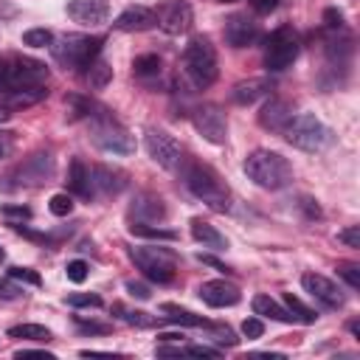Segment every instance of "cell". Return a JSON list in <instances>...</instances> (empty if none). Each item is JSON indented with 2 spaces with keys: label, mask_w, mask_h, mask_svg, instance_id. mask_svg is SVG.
<instances>
[{
  "label": "cell",
  "mask_w": 360,
  "mask_h": 360,
  "mask_svg": "<svg viewBox=\"0 0 360 360\" xmlns=\"http://www.w3.org/2000/svg\"><path fill=\"white\" fill-rule=\"evenodd\" d=\"M242 169H245V174L259 188H267V191H278V188H284V186L292 183V166H290V160L281 152H273V149H253L245 158Z\"/></svg>",
  "instance_id": "cell-1"
},
{
  "label": "cell",
  "mask_w": 360,
  "mask_h": 360,
  "mask_svg": "<svg viewBox=\"0 0 360 360\" xmlns=\"http://www.w3.org/2000/svg\"><path fill=\"white\" fill-rule=\"evenodd\" d=\"M180 172H183L186 188H188L197 200H202L208 208L222 211V214L231 208V191H228L225 180H222L211 166L191 160V163H186V166L180 163Z\"/></svg>",
  "instance_id": "cell-2"
},
{
  "label": "cell",
  "mask_w": 360,
  "mask_h": 360,
  "mask_svg": "<svg viewBox=\"0 0 360 360\" xmlns=\"http://www.w3.org/2000/svg\"><path fill=\"white\" fill-rule=\"evenodd\" d=\"M183 73L194 87H211L217 82V51L208 37H194L183 51Z\"/></svg>",
  "instance_id": "cell-3"
},
{
  "label": "cell",
  "mask_w": 360,
  "mask_h": 360,
  "mask_svg": "<svg viewBox=\"0 0 360 360\" xmlns=\"http://www.w3.org/2000/svg\"><path fill=\"white\" fill-rule=\"evenodd\" d=\"M90 138L98 149H104L110 155H132L135 152V138L129 135V129L121 127L107 112H96L90 118Z\"/></svg>",
  "instance_id": "cell-4"
},
{
  "label": "cell",
  "mask_w": 360,
  "mask_h": 360,
  "mask_svg": "<svg viewBox=\"0 0 360 360\" xmlns=\"http://www.w3.org/2000/svg\"><path fill=\"white\" fill-rule=\"evenodd\" d=\"M284 135H287V141H290L295 149H301V152H321V149L332 141L329 127H326L318 115H312V112L292 115V121L287 124Z\"/></svg>",
  "instance_id": "cell-5"
},
{
  "label": "cell",
  "mask_w": 360,
  "mask_h": 360,
  "mask_svg": "<svg viewBox=\"0 0 360 360\" xmlns=\"http://www.w3.org/2000/svg\"><path fill=\"white\" fill-rule=\"evenodd\" d=\"M51 51L65 68H87L101 53V37L87 34H65L59 42H51Z\"/></svg>",
  "instance_id": "cell-6"
},
{
  "label": "cell",
  "mask_w": 360,
  "mask_h": 360,
  "mask_svg": "<svg viewBox=\"0 0 360 360\" xmlns=\"http://www.w3.org/2000/svg\"><path fill=\"white\" fill-rule=\"evenodd\" d=\"M129 259L135 262V267H138L149 281L169 284V281L174 278L177 259H174V253H169V250H163V248H132V250H129Z\"/></svg>",
  "instance_id": "cell-7"
},
{
  "label": "cell",
  "mask_w": 360,
  "mask_h": 360,
  "mask_svg": "<svg viewBox=\"0 0 360 360\" xmlns=\"http://www.w3.org/2000/svg\"><path fill=\"white\" fill-rule=\"evenodd\" d=\"M298 56V37L290 25H278L264 42V68L270 73L287 70Z\"/></svg>",
  "instance_id": "cell-8"
},
{
  "label": "cell",
  "mask_w": 360,
  "mask_h": 360,
  "mask_svg": "<svg viewBox=\"0 0 360 360\" xmlns=\"http://www.w3.org/2000/svg\"><path fill=\"white\" fill-rule=\"evenodd\" d=\"M143 146L149 152V158L163 166L166 172H177L180 163H183V149L180 143L174 141V135H169L166 129H158V127H149L146 135H143Z\"/></svg>",
  "instance_id": "cell-9"
},
{
  "label": "cell",
  "mask_w": 360,
  "mask_h": 360,
  "mask_svg": "<svg viewBox=\"0 0 360 360\" xmlns=\"http://www.w3.org/2000/svg\"><path fill=\"white\" fill-rule=\"evenodd\" d=\"M191 124L214 146H222L228 141V118H225V112L217 104H200V107H194Z\"/></svg>",
  "instance_id": "cell-10"
},
{
  "label": "cell",
  "mask_w": 360,
  "mask_h": 360,
  "mask_svg": "<svg viewBox=\"0 0 360 360\" xmlns=\"http://www.w3.org/2000/svg\"><path fill=\"white\" fill-rule=\"evenodd\" d=\"M194 22V11L186 0H166L158 11H155V25L172 37H180L191 28Z\"/></svg>",
  "instance_id": "cell-11"
},
{
  "label": "cell",
  "mask_w": 360,
  "mask_h": 360,
  "mask_svg": "<svg viewBox=\"0 0 360 360\" xmlns=\"http://www.w3.org/2000/svg\"><path fill=\"white\" fill-rule=\"evenodd\" d=\"M301 284H304V290H307L315 301H321L326 309H340V307L346 304L343 290H340L332 278H326V276H321V273H304V276H301Z\"/></svg>",
  "instance_id": "cell-12"
},
{
  "label": "cell",
  "mask_w": 360,
  "mask_h": 360,
  "mask_svg": "<svg viewBox=\"0 0 360 360\" xmlns=\"http://www.w3.org/2000/svg\"><path fill=\"white\" fill-rule=\"evenodd\" d=\"M259 37H262L259 22L250 20L248 14H233V17H228V22H225V42H228L231 48H250Z\"/></svg>",
  "instance_id": "cell-13"
},
{
  "label": "cell",
  "mask_w": 360,
  "mask_h": 360,
  "mask_svg": "<svg viewBox=\"0 0 360 360\" xmlns=\"http://www.w3.org/2000/svg\"><path fill=\"white\" fill-rule=\"evenodd\" d=\"M90 186H93V197H115L118 191L127 188V172L115 166H93Z\"/></svg>",
  "instance_id": "cell-14"
},
{
  "label": "cell",
  "mask_w": 360,
  "mask_h": 360,
  "mask_svg": "<svg viewBox=\"0 0 360 360\" xmlns=\"http://www.w3.org/2000/svg\"><path fill=\"white\" fill-rule=\"evenodd\" d=\"M197 295L208 304V307H233L239 304L242 292L233 281H225V278H211V281H202Z\"/></svg>",
  "instance_id": "cell-15"
},
{
  "label": "cell",
  "mask_w": 360,
  "mask_h": 360,
  "mask_svg": "<svg viewBox=\"0 0 360 360\" xmlns=\"http://www.w3.org/2000/svg\"><path fill=\"white\" fill-rule=\"evenodd\" d=\"M110 14V0H70L68 17L79 25H101Z\"/></svg>",
  "instance_id": "cell-16"
},
{
  "label": "cell",
  "mask_w": 360,
  "mask_h": 360,
  "mask_svg": "<svg viewBox=\"0 0 360 360\" xmlns=\"http://www.w3.org/2000/svg\"><path fill=\"white\" fill-rule=\"evenodd\" d=\"M290 121H292V104L287 98H270L259 112V124L270 132H284Z\"/></svg>",
  "instance_id": "cell-17"
},
{
  "label": "cell",
  "mask_w": 360,
  "mask_h": 360,
  "mask_svg": "<svg viewBox=\"0 0 360 360\" xmlns=\"http://www.w3.org/2000/svg\"><path fill=\"white\" fill-rule=\"evenodd\" d=\"M112 25L118 31H146L155 25V11L149 6H127Z\"/></svg>",
  "instance_id": "cell-18"
},
{
  "label": "cell",
  "mask_w": 360,
  "mask_h": 360,
  "mask_svg": "<svg viewBox=\"0 0 360 360\" xmlns=\"http://www.w3.org/2000/svg\"><path fill=\"white\" fill-rule=\"evenodd\" d=\"M129 217L132 222H158V219H166V205L158 194H138L132 208H129Z\"/></svg>",
  "instance_id": "cell-19"
},
{
  "label": "cell",
  "mask_w": 360,
  "mask_h": 360,
  "mask_svg": "<svg viewBox=\"0 0 360 360\" xmlns=\"http://www.w3.org/2000/svg\"><path fill=\"white\" fill-rule=\"evenodd\" d=\"M270 90H273V82L264 79V76H256V79L239 82V84L231 90V98H233L236 104H253V101L270 96Z\"/></svg>",
  "instance_id": "cell-20"
},
{
  "label": "cell",
  "mask_w": 360,
  "mask_h": 360,
  "mask_svg": "<svg viewBox=\"0 0 360 360\" xmlns=\"http://www.w3.org/2000/svg\"><path fill=\"white\" fill-rule=\"evenodd\" d=\"M68 188H70L76 197H84V200H90V197H93L90 169L84 166V160H82V158H73V160H70V169H68Z\"/></svg>",
  "instance_id": "cell-21"
},
{
  "label": "cell",
  "mask_w": 360,
  "mask_h": 360,
  "mask_svg": "<svg viewBox=\"0 0 360 360\" xmlns=\"http://www.w3.org/2000/svg\"><path fill=\"white\" fill-rule=\"evenodd\" d=\"M191 236H194L197 242H202L205 248H214V250H225V248H228V239L217 231V225H211V222H205V219H200V217L191 219Z\"/></svg>",
  "instance_id": "cell-22"
},
{
  "label": "cell",
  "mask_w": 360,
  "mask_h": 360,
  "mask_svg": "<svg viewBox=\"0 0 360 360\" xmlns=\"http://www.w3.org/2000/svg\"><path fill=\"white\" fill-rule=\"evenodd\" d=\"M250 307H253L256 315H264V318H270V321H281V323H292V315L287 312V307H281L278 301H273L267 292L253 295Z\"/></svg>",
  "instance_id": "cell-23"
},
{
  "label": "cell",
  "mask_w": 360,
  "mask_h": 360,
  "mask_svg": "<svg viewBox=\"0 0 360 360\" xmlns=\"http://www.w3.org/2000/svg\"><path fill=\"white\" fill-rule=\"evenodd\" d=\"M160 309L166 312V318L172 323H180V326H208V321L202 315H194L191 309H183L177 304H160Z\"/></svg>",
  "instance_id": "cell-24"
},
{
  "label": "cell",
  "mask_w": 360,
  "mask_h": 360,
  "mask_svg": "<svg viewBox=\"0 0 360 360\" xmlns=\"http://www.w3.org/2000/svg\"><path fill=\"white\" fill-rule=\"evenodd\" d=\"M84 79L90 82V87H96V90H101V87H107L110 84V79H112V68L104 62V59H93L90 65H87V70H84Z\"/></svg>",
  "instance_id": "cell-25"
},
{
  "label": "cell",
  "mask_w": 360,
  "mask_h": 360,
  "mask_svg": "<svg viewBox=\"0 0 360 360\" xmlns=\"http://www.w3.org/2000/svg\"><path fill=\"white\" fill-rule=\"evenodd\" d=\"M129 233L132 236H141V239H155V242H174L177 233L169 231V228H155V225H146V222H132L129 225Z\"/></svg>",
  "instance_id": "cell-26"
},
{
  "label": "cell",
  "mask_w": 360,
  "mask_h": 360,
  "mask_svg": "<svg viewBox=\"0 0 360 360\" xmlns=\"http://www.w3.org/2000/svg\"><path fill=\"white\" fill-rule=\"evenodd\" d=\"M8 338H20V340H34V343H48L51 332L42 323H20L8 329Z\"/></svg>",
  "instance_id": "cell-27"
},
{
  "label": "cell",
  "mask_w": 360,
  "mask_h": 360,
  "mask_svg": "<svg viewBox=\"0 0 360 360\" xmlns=\"http://www.w3.org/2000/svg\"><path fill=\"white\" fill-rule=\"evenodd\" d=\"M284 307H287V312L292 315V321H301V323H315L318 321V312L315 309H309L301 298H295L292 292H284Z\"/></svg>",
  "instance_id": "cell-28"
},
{
  "label": "cell",
  "mask_w": 360,
  "mask_h": 360,
  "mask_svg": "<svg viewBox=\"0 0 360 360\" xmlns=\"http://www.w3.org/2000/svg\"><path fill=\"white\" fill-rule=\"evenodd\" d=\"M65 107H68V115L73 118V121H79V118H93L96 112V104L90 101V98H84V96H76V93H70V96H65Z\"/></svg>",
  "instance_id": "cell-29"
},
{
  "label": "cell",
  "mask_w": 360,
  "mask_h": 360,
  "mask_svg": "<svg viewBox=\"0 0 360 360\" xmlns=\"http://www.w3.org/2000/svg\"><path fill=\"white\" fill-rule=\"evenodd\" d=\"M112 312L124 321V323H132V326H155V318L143 309H129L124 304H112Z\"/></svg>",
  "instance_id": "cell-30"
},
{
  "label": "cell",
  "mask_w": 360,
  "mask_h": 360,
  "mask_svg": "<svg viewBox=\"0 0 360 360\" xmlns=\"http://www.w3.org/2000/svg\"><path fill=\"white\" fill-rule=\"evenodd\" d=\"M135 76H158L160 73V56L158 53H141L132 62Z\"/></svg>",
  "instance_id": "cell-31"
},
{
  "label": "cell",
  "mask_w": 360,
  "mask_h": 360,
  "mask_svg": "<svg viewBox=\"0 0 360 360\" xmlns=\"http://www.w3.org/2000/svg\"><path fill=\"white\" fill-rule=\"evenodd\" d=\"M53 42V31L51 28H28L22 34V45L28 48H48Z\"/></svg>",
  "instance_id": "cell-32"
},
{
  "label": "cell",
  "mask_w": 360,
  "mask_h": 360,
  "mask_svg": "<svg viewBox=\"0 0 360 360\" xmlns=\"http://www.w3.org/2000/svg\"><path fill=\"white\" fill-rule=\"evenodd\" d=\"M48 208L53 217H68L73 211V200H70V194H53L48 200Z\"/></svg>",
  "instance_id": "cell-33"
},
{
  "label": "cell",
  "mask_w": 360,
  "mask_h": 360,
  "mask_svg": "<svg viewBox=\"0 0 360 360\" xmlns=\"http://www.w3.org/2000/svg\"><path fill=\"white\" fill-rule=\"evenodd\" d=\"M87 273H90V267H87L84 259H73V262L65 264V276H68L73 284H82V281L87 278Z\"/></svg>",
  "instance_id": "cell-34"
},
{
  "label": "cell",
  "mask_w": 360,
  "mask_h": 360,
  "mask_svg": "<svg viewBox=\"0 0 360 360\" xmlns=\"http://www.w3.org/2000/svg\"><path fill=\"white\" fill-rule=\"evenodd\" d=\"M338 276H340L352 290H360V267H357V264L340 262V264H338Z\"/></svg>",
  "instance_id": "cell-35"
},
{
  "label": "cell",
  "mask_w": 360,
  "mask_h": 360,
  "mask_svg": "<svg viewBox=\"0 0 360 360\" xmlns=\"http://www.w3.org/2000/svg\"><path fill=\"white\" fill-rule=\"evenodd\" d=\"M8 276L17 278V281H22V284H31V287H39V284H42L39 273L31 270V267H8Z\"/></svg>",
  "instance_id": "cell-36"
},
{
  "label": "cell",
  "mask_w": 360,
  "mask_h": 360,
  "mask_svg": "<svg viewBox=\"0 0 360 360\" xmlns=\"http://www.w3.org/2000/svg\"><path fill=\"white\" fill-rule=\"evenodd\" d=\"M68 304L70 307H101L104 301L98 292H73V295H68Z\"/></svg>",
  "instance_id": "cell-37"
},
{
  "label": "cell",
  "mask_w": 360,
  "mask_h": 360,
  "mask_svg": "<svg viewBox=\"0 0 360 360\" xmlns=\"http://www.w3.org/2000/svg\"><path fill=\"white\" fill-rule=\"evenodd\" d=\"M20 295H22V290L17 287V278H11V276L0 278V298H3V301H14V298H20Z\"/></svg>",
  "instance_id": "cell-38"
},
{
  "label": "cell",
  "mask_w": 360,
  "mask_h": 360,
  "mask_svg": "<svg viewBox=\"0 0 360 360\" xmlns=\"http://www.w3.org/2000/svg\"><path fill=\"white\" fill-rule=\"evenodd\" d=\"M338 242H343L346 248H360V225H349L338 231Z\"/></svg>",
  "instance_id": "cell-39"
},
{
  "label": "cell",
  "mask_w": 360,
  "mask_h": 360,
  "mask_svg": "<svg viewBox=\"0 0 360 360\" xmlns=\"http://www.w3.org/2000/svg\"><path fill=\"white\" fill-rule=\"evenodd\" d=\"M242 335H245L248 340H256V338L264 335V323H262L259 318H245V321H242Z\"/></svg>",
  "instance_id": "cell-40"
},
{
  "label": "cell",
  "mask_w": 360,
  "mask_h": 360,
  "mask_svg": "<svg viewBox=\"0 0 360 360\" xmlns=\"http://www.w3.org/2000/svg\"><path fill=\"white\" fill-rule=\"evenodd\" d=\"M0 214L8 217V219H20V222L22 219H31V208L28 205H3Z\"/></svg>",
  "instance_id": "cell-41"
},
{
  "label": "cell",
  "mask_w": 360,
  "mask_h": 360,
  "mask_svg": "<svg viewBox=\"0 0 360 360\" xmlns=\"http://www.w3.org/2000/svg\"><path fill=\"white\" fill-rule=\"evenodd\" d=\"M323 20H326V28L329 31H340L343 28V14L338 8H326L323 11Z\"/></svg>",
  "instance_id": "cell-42"
},
{
  "label": "cell",
  "mask_w": 360,
  "mask_h": 360,
  "mask_svg": "<svg viewBox=\"0 0 360 360\" xmlns=\"http://www.w3.org/2000/svg\"><path fill=\"white\" fill-rule=\"evenodd\" d=\"M127 292L132 295V298H138V301H146L152 292H149V287L143 284V281H127Z\"/></svg>",
  "instance_id": "cell-43"
},
{
  "label": "cell",
  "mask_w": 360,
  "mask_h": 360,
  "mask_svg": "<svg viewBox=\"0 0 360 360\" xmlns=\"http://www.w3.org/2000/svg\"><path fill=\"white\" fill-rule=\"evenodd\" d=\"M76 326H79V329H84V332H98V335H104V332H110V326H107V323H96V321H84L82 315H76Z\"/></svg>",
  "instance_id": "cell-44"
},
{
  "label": "cell",
  "mask_w": 360,
  "mask_h": 360,
  "mask_svg": "<svg viewBox=\"0 0 360 360\" xmlns=\"http://www.w3.org/2000/svg\"><path fill=\"white\" fill-rule=\"evenodd\" d=\"M214 340L228 343V346H236V343H239V338H233V332H231L228 326H214Z\"/></svg>",
  "instance_id": "cell-45"
},
{
  "label": "cell",
  "mask_w": 360,
  "mask_h": 360,
  "mask_svg": "<svg viewBox=\"0 0 360 360\" xmlns=\"http://www.w3.org/2000/svg\"><path fill=\"white\" fill-rule=\"evenodd\" d=\"M183 354H191V357H219V352L208 349V346H186Z\"/></svg>",
  "instance_id": "cell-46"
},
{
  "label": "cell",
  "mask_w": 360,
  "mask_h": 360,
  "mask_svg": "<svg viewBox=\"0 0 360 360\" xmlns=\"http://www.w3.org/2000/svg\"><path fill=\"white\" fill-rule=\"evenodd\" d=\"M250 8L256 14H270L273 8H278V0H250Z\"/></svg>",
  "instance_id": "cell-47"
},
{
  "label": "cell",
  "mask_w": 360,
  "mask_h": 360,
  "mask_svg": "<svg viewBox=\"0 0 360 360\" xmlns=\"http://www.w3.org/2000/svg\"><path fill=\"white\" fill-rule=\"evenodd\" d=\"M20 14V8L11 3V0H0V20H11V17H17Z\"/></svg>",
  "instance_id": "cell-48"
},
{
  "label": "cell",
  "mask_w": 360,
  "mask_h": 360,
  "mask_svg": "<svg viewBox=\"0 0 360 360\" xmlns=\"http://www.w3.org/2000/svg\"><path fill=\"white\" fill-rule=\"evenodd\" d=\"M197 259H200L202 264H211V267H214V270H219V273H231V267H228V264H222V262H219V259H214V256H202V253H200Z\"/></svg>",
  "instance_id": "cell-49"
},
{
  "label": "cell",
  "mask_w": 360,
  "mask_h": 360,
  "mask_svg": "<svg viewBox=\"0 0 360 360\" xmlns=\"http://www.w3.org/2000/svg\"><path fill=\"white\" fill-rule=\"evenodd\" d=\"M14 357H45V360H53V354H48V352H37V349H20Z\"/></svg>",
  "instance_id": "cell-50"
},
{
  "label": "cell",
  "mask_w": 360,
  "mask_h": 360,
  "mask_svg": "<svg viewBox=\"0 0 360 360\" xmlns=\"http://www.w3.org/2000/svg\"><path fill=\"white\" fill-rule=\"evenodd\" d=\"M183 335H177V332H163V335H158V340H163V343H169V340H180Z\"/></svg>",
  "instance_id": "cell-51"
},
{
  "label": "cell",
  "mask_w": 360,
  "mask_h": 360,
  "mask_svg": "<svg viewBox=\"0 0 360 360\" xmlns=\"http://www.w3.org/2000/svg\"><path fill=\"white\" fill-rule=\"evenodd\" d=\"M349 332H352L354 338H360V323H357V321H349Z\"/></svg>",
  "instance_id": "cell-52"
},
{
  "label": "cell",
  "mask_w": 360,
  "mask_h": 360,
  "mask_svg": "<svg viewBox=\"0 0 360 360\" xmlns=\"http://www.w3.org/2000/svg\"><path fill=\"white\" fill-rule=\"evenodd\" d=\"M3 155H6V146H3V143H0V158H3Z\"/></svg>",
  "instance_id": "cell-53"
},
{
  "label": "cell",
  "mask_w": 360,
  "mask_h": 360,
  "mask_svg": "<svg viewBox=\"0 0 360 360\" xmlns=\"http://www.w3.org/2000/svg\"><path fill=\"white\" fill-rule=\"evenodd\" d=\"M3 256H6V253H3V248H0V262H3Z\"/></svg>",
  "instance_id": "cell-54"
},
{
  "label": "cell",
  "mask_w": 360,
  "mask_h": 360,
  "mask_svg": "<svg viewBox=\"0 0 360 360\" xmlns=\"http://www.w3.org/2000/svg\"><path fill=\"white\" fill-rule=\"evenodd\" d=\"M219 3H233V0H219Z\"/></svg>",
  "instance_id": "cell-55"
}]
</instances>
